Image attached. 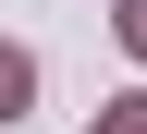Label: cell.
<instances>
[{
	"label": "cell",
	"mask_w": 147,
	"mask_h": 134,
	"mask_svg": "<svg viewBox=\"0 0 147 134\" xmlns=\"http://www.w3.org/2000/svg\"><path fill=\"white\" fill-rule=\"evenodd\" d=\"M25 98H37V61H25V49H0V122H12Z\"/></svg>",
	"instance_id": "cell-1"
},
{
	"label": "cell",
	"mask_w": 147,
	"mask_h": 134,
	"mask_svg": "<svg viewBox=\"0 0 147 134\" xmlns=\"http://www.w3.org/2000/svg\"><path fill=\"white\" fill-rule=\"evenodd\" d=\"M98 134H147V98H123V110H110V122H98Z\"/></svg>",
	"instance_id": "cell-2"
},
{
	"label": "cell",
	"mask_w": 147,
	"mask_h": 134,
	"mask_svg": "<svg viewBox=\"0 0 147 134\" xmlns=\"http://www.w3.org/2000/svg\"><path fill=\"white\" fill-rule=\"evenodd\" d=\"M123 49H147V0H123Z\"/></svg>",
	"instance_id": "cell-3"
}]
</instances>
